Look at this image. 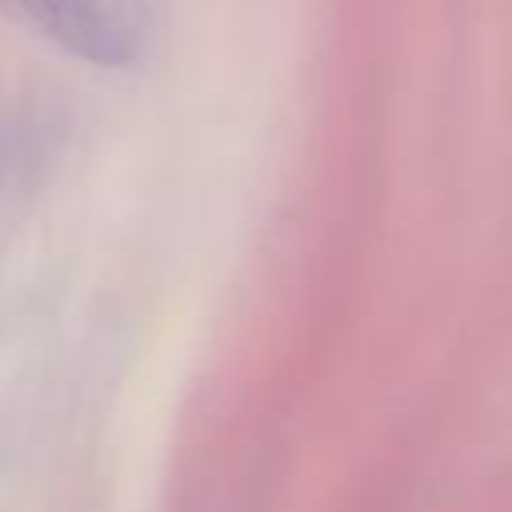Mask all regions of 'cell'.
<instances>
[{
	"mask_svg": "<svg viewBox=\"0 0 512 512\" xmlns=\"http://www.w3.org/2000/svg\"><path fill=\"white\" fill-rule=\"evenodd\" d=\"M0 8L68 56L100 68L136 64L156 28L152 0H0Z\"/></svg>",
	"mask_w": 512,
	"mask_h": 512,
	"instance_id": "6da1fadb",
	"label": "cell"
}]
</instances>
